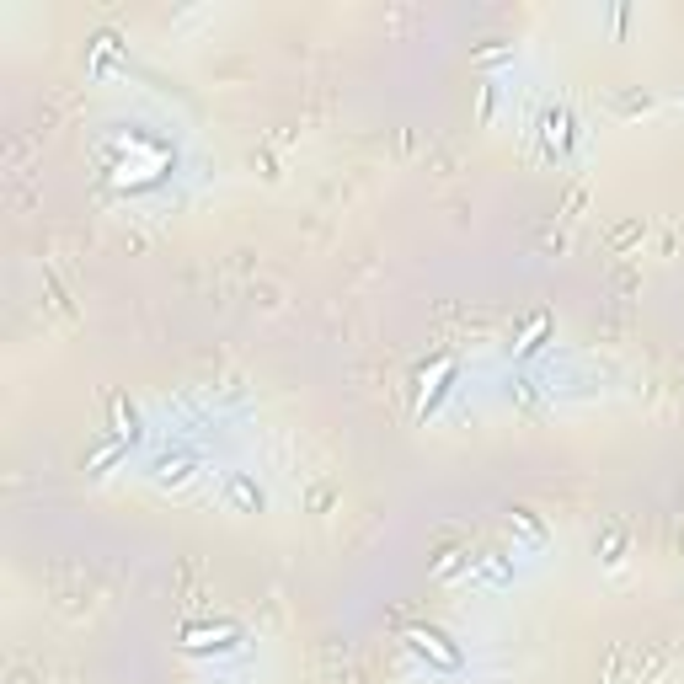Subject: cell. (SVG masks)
Instances as JSON below:
<instances>
[{"instance_id": "cell-1", "label": "cell", "mask_w": 684, "mask_h": 684, "mask_svg": "<svg viewBox=\"0 0 684 684\" xmlns=\"http://www.w3.org/2000/svg\"><path fill=\"white\" fill-rule=\"evenodd\" d=\"M401 636H407V647L417 652V658H428L433 668H444V674H455V668H460V652L449 647L444 631H433V626H401Z\"/></svg>"}, {"instance_id": "cell-2", "label": "cell", "mask_w": 684, "mask_h": 684, "mask_svg": "<svg viewBox=\"0 0 684 684\" xmlns=\"http://www.w3.org/2000/svg\"><path fill=\"white\" fill-rule=\"evenodd\" d=\"M246 636H241V626H182V647L188 652H230V647H241Z\"/></svg>"}, {"instance_id": "cell-3", "label": "cell", "mask_w": 684, "mask_h": 684, "mask_svg": "<svg viewBox=\"0 0 684 684\" xmlns=\"http://www.w3.org/2000/svg\"><path fill=\"white\" fill-rule=\"evenodd\" d=\"M540 129H546V155H567L572 150V113H567V107H551V113L540 118Z\"/></svg>"}, {"instance_id": "cell-4", "label": "cell", "mask_w": 684, "mask_h": 684, "mask_svg": "<svg viewBox=\"0 0 684 684\" xmlns=\"http://www.w3.org/2000/svg\"><path fill=\"white\" fill-rule=\"evenodd\" d=\"M225 503L236 508V513H262V487H257L252 476H241V471H236V476L225 481Z\"/></svg>"}, {"instance_id": "cell-5", "label": "cell", "mask_w": 684, "mask_h": 684, "mask_svg": "<svg viewBox=\"0 0 684 684\" xmlns=\"http://www.w3.org/2000/svg\"><path fill=\"white\" fill-rule=\"evenodd\" d=\"M471 567H476V578H481V583H492V588L513 583V562H508V551H481Z\"/></svg>"}, {"instance_id": "cell-6", "label": "cell", "mask_w": 684, "mask_h": 684, "mask_svg": "<svg viewBox=\"0 0 684 684\" xmlns=\"http://www.w3.org/2000/svg\"><path fill=\"white\" fill-rule=\"evenodd\" d=\"M663 663H668V642H652L647 652H636L631 658V684H652L663 674Z\"/></svg>"}, {"instance_id": "cell-7", "label": "cell", "mask_w": 684, "mask_h": 684, "mask_svg": "<svg viewBox=\"0 0 684 684\" xmlns=\"http://www.w3.org/2000/svg\"><path fill=\"white\" fill-rule=\"evenodd\" d=\"M107 412H113V439L134 444V439H139V412H134L123 396H107Z\"/></svg>"}, {"instance_id": "cell-8", "label": "cell", "mask_w": 684, "mask_h": 684, "mask_svg": "<svg viewBox=\"0 0 684 684\" xmlns=\"http://www.w3.org/2000/svg\"><path fill=\"white\" fill-rule=\"evenodd\" d=\"M546 332H551V316H546V310H535V316L524 321V337H519V359H535V353L546 348Z\"/></svg>"}, {"instance_id": "cell-9", "label": "cell", "mask_w": 684, "mask_h": 684, "mask_svg": "<svg viewBox=\"0 0 684 684\" xmlns=\"http://www.w3.org/2000/svg\"><path fill=\"white\" fill-rule=\"evenodd\" d=\"M188 476H193V455H161L155 460V481H161V487H182Z\"/></svg>"}, {"instance_id": "cell-10", "label": "cell", "mask_w": 684, "mask_h": 684, "mask_svg": "<svg viewBox=\"0 0 684 684\" xmlns=\"http://www.w3.org/2000/svg\"><path fill=\"white\" fill-rule=\"evenodd\" d=\"M476 562V556L471 551H460V546H449V551H439V562H433V578H439V583H449V578H460V572L465 567H471Z\"/></svg>"}, {"instance_id": "cell-11", "label": "cell", "mask_w": 684, "mask_h": 684, "mask_svg": "<svg viewBox=\"0 0 684 684\" xmlns=\"http://www.w3.org/2000/svg\"><path fill=\"white\" fill-rule=\"evenodd\" d=\"M599 562H604V567H620V562H626V530H620V524H610V530L599 535Z\"/></svg>"}, {"instance_id": "cell-12", "label": "cell", "mask_w": 684, "mask_h": 684, "mask_svg": "<svg viewBox=\"0 0 684 684\" xmlns=\"http://www.w3.org/2000/svg\"><path fill=\"white\" fill-rule=\"evenodd\" d=\"M508 524H513V530H519L524 540H530V546H540V540H546V530H540V519H535L530 508H513V513H508Z\"/></svg>"}, {"instance_id": "cell-13", "label": "cell", "mask_w": 684, "mask_h": 684, "mask_svg": "<svg viewBox=\"0 0 684 684\" xmlns=\"http://www.w3.org/2000/svg\"><path fill=\"white\" fill-rule=\"evenodd\" d=\"M610 107H615V113H647V107H652V97H647V91H615V97H610Z\"/></svg>"}, {"instance_id": "cell-14", "label": "cell", "mask_w": 684, "mask_h": 684, "mask_svg": "<svg viewBox=\"0 0 684 684\" xmlns=\"http://www.w3.org/2000/svg\"><path fill=\"white\" fill-rule=\"evenodd\" d=\"M449 375H455V359H449V353H444V359H439V369H433V380H449ZM449 391V385H433V396L423 401V412H433V407H439V396Z\"/></svg>"}, {"instance_id": "cell-15", "label": "cell", "mask_w": 684, "mask_h": 684, "mask_svg": "<svg viewBox=\"0 0 684 684\" xmlns=\"http://www.w3.org/2000/svg\"><path fill=\"white\" fill-rule=\"evenodd\" d=\"M113 43H118L113 33L97 38V59H91V75H107V70H113Z\"/></svg>"}, {"instance_id": "cell-16", "label": "cell", "mask_w": 684, "mask_h": 684, "mask_svg": "<svg viewBox=\"0 0 684 684\" xmlns=\"http://www.w3.org/2000/svg\"><path fill=\"white\" fill-rule=\"evenodd\" d=\"M636 241H642V220H626V225L610 236V252H626V246H636Z\"/></svg>"}, {"instance_id": "cell-17", "label": "cell", "mask_w": 684, "mask_h": 684, "mask_svg": "<svg viewBox=\"0 0 684 684\" xmlns=\"http://www.w3.org/2000/svg\"><path fill=\"white\" fill-rule=\"evenodd\" d=\"M513 59V43H487V49H476V65H503Z\"/></svg>"}, {"instance_id": "cell-18", "label": "cell", "mask_w": 684, "mask_h": 684, "mask_svg": "<svg viewBox=\"0 0 684 684\" xmlns=\"http://www.w3.org/2000/svg\"><path fill=\"white\" fill-rule=\"evenodd\" d=\"M674 107H679V113H684V91H679V97H674Z\"/></svg>"}]
</instances>
